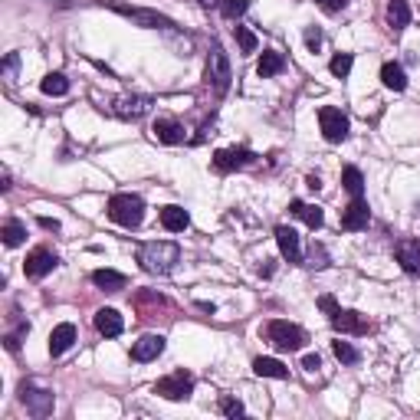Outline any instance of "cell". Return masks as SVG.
I'll return each mask as SVG.
<instances>
[{"label":"cell","instance_id":"6da1fadb","mask_svg":"<svg viewBox=\"0 0 420 420\" xmlns=\"http://www.w3.org/2000/svg\"><path fill=\"white\" fill-rule=\"evenodd\" d=\"M138 263H142V269L152 273V276H168V273L181 263V247L171 243V240L142 243V247H138Z\"/></svg>","mask_w":420,"mask_h":420},{"label":"cell","instance_id":"7a4b0ae2","mask_svg":"<svg viewBox=\"0 0 420 420\" xmlns=\"http://www.w3.org/2000/svg\"><path fill=\"white\" fill-rule=\"evenodd\" d=\"M109 217H112V223H118V227H125V230L142 227L144 201L138 194H112V197H109Z\"/></svg>","mask_w":420,"mask_h":420},{"label":"cell","instance_id":"3957f363","mask_svg":"<svg viewBox=\"0 0 420 420\" xmlns=\"http://www.w3.org/2000/svg\"><path fill=\"white\" fill-rule=\"evenodd\" d=\"M230 79H233V69H230V59L223 53L217 39L210 43V56H207V86L217 92V96H227Z\"/></svg>","mask_w":420,"mask_h":420},{"label":"cell","instance_id":"277c9868","mask_svg":"<svg viewBox=\"0 0 420 420\" xmlns=\"http://www.w3.org/2000/svg\"><path fill=\"white\" fill-rule=\"evenodd\" d=\"M20 404L27 407L30 417L43 420V417H49V414H53V404H56V397H53V391H43V388H37V384L23 381V384H20Z\"/></svg>","mask_w":420,"mask_h":420},{"label":"cell","instance_id":"5b68a950","mask_svg":"<svg viewBox=\"0 0 420 420\" xmlns=\"http://www.w3.org/2000/svg\"><path fill=\"white\" fill-rule=\"evenodd\" d=\"M266 338L276 345L279 352H299V348L306 345V332H302L299 325H292V322H283V319L269 322Z\"/></svg>","mask_w":420,"mask_h":420},{"label":"cell","instance_id":"8992f818","mask_svg":"<svg viewBox=\"0 0 420 420\" xmlns=\"http://www.w3.org/2000/svg\"><path fill=\"white\" fill-rule=\"evenodd\" d=\"M154 394L164 397V401H187L194 394V374L187 371H174L161 381H154Z\"/></svg>","mask_w":420,"mask_h":420},{"label":"cell","instance_id":"52a82bcc","mask_svg":"<svg viewBox=\"0 0 420 420\" xmlns=\"http://www.w3.org/2000/svg\"><path fill=\"white\" fill-rule=\"evenodd\" d=\"M319 125H322V135H325V142H332V144H342L345 138H348V115L342 112V109H335V105H322L319 109Z\"/></svg>","mask_w":420,"mask_h":420},{"label":"cell","instance_id":"ba28073f","mask_svg":"<svg viewBox=\"0 0 420 420\" xmlns=\"http://www.w3.org/2000/svg\"><path fill=\"white\" fill-rule=\"evenodd\" d=\"M109 7H112L115 13H122V17H128L132 23H138V27H148V30H174V20L164 17V13H158V10L128 7V4H109Z\"/></svg>","mask_w":420,"mask_h":420},{"label":"cell","instance_id":"9c48e42d","mask_svg":"<svg viewBox=\"0 0 420 420\" xmlns=\"http://www.w3.org/2000/svg\"><path fill=\"white\" fill-rule=\"evenodd\" d=\"M253 161H257V154L249 148H220L214 154V171L230 174V171H240V168H249Z\"/></svg>","mask_w":420,"mask_h":420},{"label":"cell","instance_id":"30bf717a","mask_svg":"<svg viewBox=\"0 0 420 420\" xmlns=\"http://www.w3.org/2000/svg\"><path fill=\"white\" fill-rule=\"evenodd\" d=\"M56 266H59L56 253H53V249H47V247H37L27 257V263H23V273H27L30 279H43V276H49Z\"/></svg>","mask_w":420,"mask_h":420},{"label":"cell","instance_id":"8fae6325","mask_svg":"<svg viewBox=\"0 0 420 420\" xmlns=\"http://www.w3.org/2000/svg\"><path fill=\"white\" fill-rule=\"evenodd\" d=\"M332 328L342 335H368L371 332V322L362 312H354V309H338L332 315Z\"/></svg>","mask_w":420,"mask_h":420},{"label":"cell","instance_id":"7c38bea8","mask_svg":"<svg viewBox=\"0 0 420 420\" xmlns=\"http://www.w3.org/2000/svg\"><path fill=\"white\" fill-rule=\"evenodd\" d=\"M371 223V210L364 197H352V204L342 210V230H364Z\"/></svg>","mask_w":420,"mask_h":420},{"label":"cell","instance_id":"4fadbf2b","mask_svg":"<svg viewBox=\"0 0 420 420\" xmlns=\"http://www.w3.org/2000/svg\"><path fill=\"white\" fill-rule=\"evenodd\" d=\"M394 257L407 276H420V240H401L394 247Z\"/></svg>","mask_w":420,"mask_h":420},{"label":"cell","instance_id":"5bb4252c","mask_svg":"<svg viewBox=\"0 0 420 420\" xmlns=\"http://www.w3.org/2000/svg\"><path fill=\"white\" fill-rule=\"evenodd\" d=\"M276 243H279V253L289 259V263H302V243H299V233L292 227H276Z\"/></svg>","mask_w":420,"mask_h":420},{"label":"cell","instance_id":"9a60e30c","mask_svg":"<svg viewBox=\"0 0 420 420\" xmlns=\"http://www.w3.org/2000/svg\"><path fill=\"white\" fill-rule=\"evenodd\" d=\"M73 342H76V325H73V322H59L56 328L49 332V354H53V358L66 354L69 348H73Z\"/></svg>","mask_w":420,"mask_h":420},{"label":"cell","instance_id":"2e32d148","mask_svg":"<svg viewBox=\"0 0 420 420\" xmlns=\"http://www.w3.org/2000/svg\"><path fill=\"white\" fill-rule=\"evenodd\" d=\"M152 112V99L148 96H122L118 102H115V115L118 118H142V115Z\"/></svg>","mask_w":420,"mask_h":420},{"label":"cell","instance_id":"e0dca14e","mask_svg":"<svg viewBox=\"0 0 420 420\" xmlns=\"http://www.w3.org/2000/svg\"><path fill=\"white\" fill-rule=\"evenodd\" d=\"M92 322H96V332L105 335V338H115V335L125 332V319L118 309H99Z\"/></svg>","mask_w":420,"mask_h":420},{"label":"cell","instance_id":"ac0fdd59","mask_svg":"<svg viewBox=\"0 0 420 420\" xmlns=\"http://www.w3.org/2000/svg\"><path fill=\"white\" fill-rule=\"evenodd\" d=\"M164 352V335H142L132 345V358L135 362H154Z\"/></svg>","mask_w":420,"mask_h":420},{"label":"cell","instance_id":"d6986e66","mask_svg":"<svg viewBox=\"0 0 420 420\" xmlns=\"http://www.w3.org/2000/svg\"><path fill=\"white\" fill-rule=\"evenodd\" d=\"M187 223H191V214H187L184 207H178V204L161 207V227L168 230V233H184Z\"/></svg>","mask_w":420,"mask_h":420},{"label":"cell","instance_id":"ffe728a7","mask_svg":"<svg viewBox=\"0 0 420 420\" xmlns=\"http://www.w3.org/2000/svg\"><path fill=\"white\" fill-rule=\"evenodd\" d=\"M289 214L302 220V223H306L309 230H319V227L325 223L322 207H315V204H306V201H292V204H289Z\"/></svg>","mask_w":420,"mask_h":420},{"label":"cell","instance_id":"44dd1931","mask_svg":"<svg viewBox=\"0 0 420 420\" xmlns=\"http://www.w3.org/2000/svg\"><path fill=\"white\" fill-rule=\"evenodd\" d=\"M152 132L161 144H181L184 142V125L174 122V118H158Z\"/></svg>","mask_w":420,"mask_h":420},{"label":"cell","instance_id":"7402d4cb","mask_svg":"<svg viewBox=\"0 0 420 420\" xmlns=\"http://www.w3.org/2000/svg\"><path fill=\"white\" fill-rule=\"evenodd\" d=\"M283 66H286V56L279 53V49H266L263 56H259V66H257V76L259 79H273L283 73Z\"/></svg>","mask_w":420,"mask_h":420},{"label":"cell","instance_id":"603a6c76","mask_svg":"<svg viewBox=\"0 0 420 420\" xmlns=\"http://www.w3.org/2000/svg\"><path fill=\"white\" fill-rule=\"evenodd\" d=\"M381 82H384V89L404 92V89H407V73H404L401 63H384L381 66Z\"/></svg>","mask_w":420,"mask_h":420},{"label":"cell","instance_id":"cb8c5ba5","mask_svg":"<svg viewBox=\"0 0 420 420\" xmlns=\"http://www.w3.org/2000/svg\"><path fill=\"white\" fill-rule=\"evenodd\" d=\"M253 371L259 374V378H276V381H286L289 378V368L279 358H257L253 362Z\"/></svg>","mask_w":420,"mask_h":420},{"label":"cell","instance_id":"d4e9b609","mask_svg":"<svg viewBox=\"0 0 420 420\" xmlns=\"http://www.w3.org/2000/svg\"><path fill=\"white\" fill-rule=\"evenodd\" d=\"M388 23H391L394 33L407 30V23H411V7H407V0H391V4H388Z\"/></svg>","mask_w":420,"mask_h":420},{"label":"cell","instance_id":"484cf974","mask_svg":"<svg viewBox=\"0 0 420 420\" xmlns=\"http://www.w3.org/2000/svg\"><path fill=\"white\" fill-rule=\"evenodd\" d=\"M92 283H96L99 289H105V292H118V289L128 286V279H125L122 273H115V269H96V273H92Z\"/></svg>","mask_w":420,"mask_h":420},{"label":"cell","instance_id":"4316f807","mask_svg":"<svg viewBox=\"0 0 420 420\" xmlns=\"http://www.w3.org/2000/svg\"><path fill=\"white\" fill-rule=\"evenodd\" d=\"M39 89H43L47 96H66V92H69V79L63 76V73H47L43 82H39Z\"/></svg>","mask_w":420,"mask_h":420},{"label":"cell","instance_id":"83f0119b","mask_svg":"<svg viewBox=\"0 0 420 420\" xmlns=\"http://www.w3.org/2000/svg\"><path fill=\"white\" fill-rule=\"evenodd\" d=\"M342 187L352 197H364V178H362V171L358 168H345L342 171Z\"/></svg>","mask_w":420,"mask_h":420},{"label":"cell","instance_id":"f1b7e54d","mask_svg":"<svg viewBox=\"0 0 420 420\" xmlns=\"http://www.w3.org/2000/svg\"><path fill=\"white\" fill-rule=\"evenodd\" d=\"M0 237H4V243H7V247H20V243L27 240V227H23L20 220H7V223H4V230H0Z\"/></svg>","mask_w":420,"mask_h":420},{"label":"cell","instance_id":"f546056e","mask_svg":"<svg viewBox=\"0 0 420 420\" xmlns=\"http://www.w3.org/2000/svg\"><path fill=\"white\" fill-rule=\"evenodd\" d=\"M352 66H354V56H352V53H335L332 63H328L332 76H338V79L348 76V73H352Z\"/></svg>","mask_w":420,"mask_h":420},{"label":"cell","instance_id":"4dcf8cb0","mask_svg":"<svg viewBox=\"0 0 420 420\" xmlns=\"http://www.w3.org/2000/svg\"><path fill=\"white\" fill-rule=\"evenodd\" d=\"M332 352H335V358H338L342 364H358V358H362L358 348L348 345V342H332Z\"/></svg>","mask_w":420,"mask_h":420},{"label":"cell","instance_id":"1f68e13d","mask_svg":"<svg viewBox=\"0 0 420 420\" xmlns=\"http://www.w3.org/2000/svg\"><path fill=\"white\" fill-rule=\"evenodd\" d=\"M233 37H237V43H240V53H257L259 39H257V33H253V30L237 27V30H233Z\"/></svg>","mask_w":420,"mask_h":420},{"label":"cell","instance_id":"d6a6232c","mask_svg":"<svg viewBox=\"0 0 420 420\" xmlns=\"http://www.w3.org/2000/svg\"><path fill=\"white\" fill-rule=\"evenodd\" d=\"M249 10V0H220V13L227 20H237Z\"/></svg>","mask_w":420,"mask_h":420},{"label":"cell","instance_id":"836d02e7","mask_svg":"<svg viewBox=\"0 0 420 420\" xmlns=\"http://www.w3.org/2000/svg\"><path fill=\"white\" fill-rule=\"evenodd\" d=\"M27 335H30V322H20V325H17V332H10L7 338H4L7 352H17V348H20V338H27Z\"/></svg>","mask_w":420,"mask_h":420},{"label":"cell","instance_id":"e575fe53","mask_svg":"<svg viewBox=\"0 0 420 420\" xmlns=\"http://www.w3.org/2000/svg\"><path fill=\"white\" fill-rule=\"evenodd\" d=\"M243 401H237V397H220V414H227V417H243Z\"/></svg>","mask_w":420,"mask_h":420},{"label":"cell","instance_id":"d590c367","mask_svg":"<svg viewBox=\"0 0 420 420\" xmlns=\"http://www.w3.org/2000/svg\"><path fill=\"white\" fill-rule=\"evenodd\" d=\"M315 4H319L325 13H342V10L348 7V0H315Z\"/></svg>","mask_w":420,"mask_h":420},{"label":"cell","instance_id":"8d00e7d4","mask_svg":"<svg viewBox=\"0 0 420 420\" xmlns=\"http://www.w3.org/2000/svg\"><path fill=\"white\" fill-rule=\"evenodd\" d=\"M306 47L312 49V53L322 47V33H319V27H309V30H306Z\"/></svg>","mask_w":420,"mask_h":420},{"label":"cell","instance_id":"74e56055","mask_svg":"<svg viewBox=\"0 0 420 420\" xmlns=\"http://www.w3.org/2000/svg\"><path fill=\"white\" fill-rule=\"evenodd\" d=\"M319 309H322V312H328V319H332V315L338 312V302H335L332 296H319Z\"/></svg>","mask_w":420,"mask_h":420},{"label":"cell","instance_id":"f35d334b","mask_svg":"<svg viewBox=\"0 0 420 420\" xmlns=\"http://www.w3.org/2000/svg\"><path fill=\"white\" fill-rule=\"evenodd\" d=\"M302 368H306V371H319V368H322V358H319V354H306V358H302Z\"/></svg>","mask_w":420,"mask_h":420},{"label":"cell","instance_id":"ab89813d","mask_svg":"<svg viewBox=\"0 0 420 420\" xmlns=\"http://www.w3.org/2000/svg\"><path fill=\"white\" fill-rule=\"evenodd\" d=\"M17 63H20V56H17V53H10V56L4 59V73H7V76H13V73H17Z\"/></svg>","mask_w":420,"mask_h":420},{"label":"cell","instance_id":"60d3db41","mask_svg":"<svg viewBox=\"0 0 420 420\" xmlns=\"http://www.w3.org/2000/svg\"><path fill=\"white\" fill-rule=\"evenodd\" d=\"M39 227H43V230H53V233H56V230H59V220H53V217H39Z\"/></svg>","mask_w":420,"mask_h":420},{"label":"cell","instance_id":"b9f144b4","mask_svg":"<svg viewBox=\"0 0 420 420\" xmlns=\"http://www.w3.org/2000/svg\"><path fill=\"white\" fill-rule=\"evenodd\" d=\"M306 187H309V191H319V187H322V181H319L315 174H309V178H306Z\"/></svg>","mask_w":420,"mask_h":420}]
</instances>
